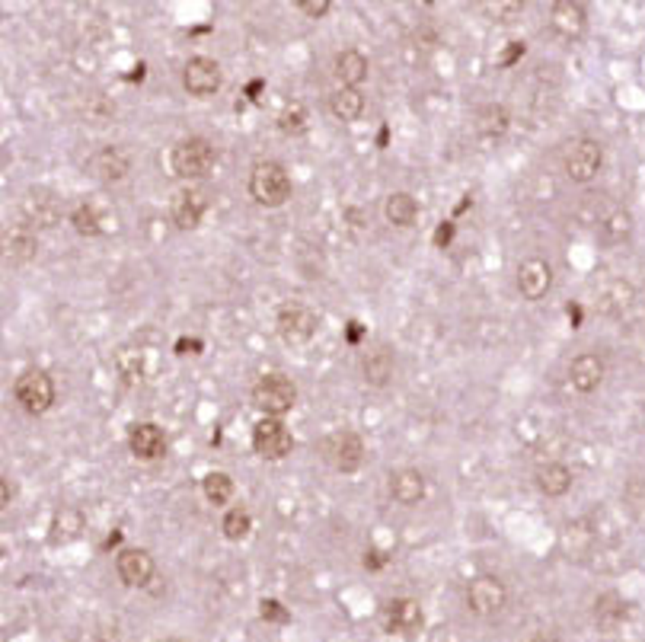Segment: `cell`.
<instances>
[{
    "mask_svg": "<svg viewBox=\"0 0 645 642\" xmlns=\"http://www.w3.org/2000/svg\"><path fill=\"white\" fill-rule=\"evenodd\" d=\"M322 460L339 473H355L365 460V445H361V438L355 431H336V435L322 438Z\"/></svg>",
    "mask_w": 645,
    "mask_h": 642,
    "instance_id": "cell-6",
    "label": "cell"
},
{
    "mask_svg": "<svg viewBox=\"0 0 645 642\" xmlns=\"http://www.w3.org/2000/svg\"><path fill=\"white\" fill-rule=\"evenodd\" d=\"M176 348H179V352H183L186 355V348H192V352H198V348H202V342H195V339H192V342H179V346H176Z\"/></svg>",
    "mask_w": 645,
    "mask_h": 642,
    "instance_id": "cell-44",
    "label": "cell"
},
{
    "mask_svg": "<svg viewBox=\"0 0 645 642\" xmlns=\"http://www.w3.org/2000/svg\"><path fill=\"white\" fill-rule=\"evenodd\" d=\"M253 448L262 460H281L291 454L295 438H291V431L285 429L278 419L266 416L262 422H256V429H253Z\"/></svg>",
    "mask_w": 645,
    "mask_h": 642,
    "instance_id": "cell-7",
    "label": "cell"
},
{
    "mask_svg": "<svg viewBox=\"0 0 645 642\" xmlns=\"http://www.w3.org/2000/svg\"><path fill=\"white\" fill-rule=\"evenodd\" d=\"M597 233H601L604 243L617 247V243H623L632 233V214L626 212V208H611V212L601 218V224H597Z\"/></svg>",
    "mask_w": 645,
    "mask_h": 642,
    "instance_id": "cell-22",
    "label": "cell"
},
{
    "mask_svg": "<svg viewBox=\"0 0 645 642\" xmlns=\"http://www.w3.org/2000/svg\"><path fill=\"white\" fill-rule=\"evenodd\" d=\"M297 402V387L281 375L262 377L253 387V406L259 412H266L268 419H278L285 412H291V406Z\"/></svg>",
    "mask_w": 645,
    "mask_h": 642,
    "instance_id": "cell-2",
    "label": "cell"
},
{
    "mask_svg": "<svg viewBox=\"0 0 645 642\" xmlns=\"http://www.w3.org/2000/svg\"><path fill=\"white\" fill-rule=\"evenodd\" d=\"M70 224L77 227V233H86V237L103 233V218H99L96 205H77L70 214Z\"/></svg>",
    "mask_w": 645,
    "mask_h": 642,
    "instance_id": "cell-31",
    "label": "cell"
},
{
    "mask_svg": "<svg viewBox=\"0 0 645 642\" xmlns=\"http://www.w3.org/2000/svg\"><path fill=\"white\" fill-rule=\"evenodd\" d=\"M4 249H7L10 259L23 262L35 256V233L29 227H14V231L4 233Z\"/></svg>",
    "mask_w": 645,
    "mask_h": 642,
    "instance_id": "cell-28",
    "label": "cell"
},
{
    "mask_svg": "<svg viewBox=\"0 0 645 642\" xmlns=\"http://www.w3.org/2000/svg\"><path fill=\"white\" fill-rule=\"evenodd\" d=\"M384 214L393 227H413L415 218H419V205H415V198L409 195V192H393V195L386 198Z\"/></svg>",
    "mask_w": 645,
    "mask_h": 642,
    "instance_id": "cell-24",
    "label": "cell"
},
{
    "mask_svg": "<svg viewBox=\"0 0 645 642\" xmlns=\"http://www.w3.org/2000/svg\"><path fill=\"white\" fill-rule=\"evenodd\" d=\"M16 495V486L10 483V476H4V505H10V499Z\"/></svg>",
    "mask_w": 645,
    "mask_h": 642,
    "instance_id": "cell-42",
    "label": "cell"
},
{
    "mask_svg": "<svg viewBox=\"0 0 645 642\" xmlns=\"http://www.w3.org/2000/svg\"><path fill=\"white\" fill-rule=\"evenodd\" d=\"M221 530H224L227 540H243L250 530H253V518L246 515L243 509H233L224 515V524H221Z\"/></svg>",
    "mask_w": 645,
    "mask_h": 642,
    "instance_id": "cell-32",
    "label": "cell"
},
{
    "mask_svg": "<svg viewBox=\"0 0 645 642\" xmlns=\"http://www.w3.org/2000/svg\"><path fill=\"white\" fill-rule=\"evenodd\" d=\"M568 381H572V387L578 390V393H591V390L601 387L604 381V358L595 352H585L578 355L576 361H572V367H568Z\"/></svg>",
    "mask_w": 645,
    "mask_h": 642,
    "instance_id": "cell-16",
    "label": "cell"
},
{
    "mask_svg": "<svg viewBox=\"0 0 645 642\" xmlns=\"http://www.w3.org/2000/svg\"><path fill=\"white\" fill-rule=\"evenodd\" d=\"M390 495L400 502V505H419V502L425 499V476H422L419 470H413V466L396 470L390 476Z\"/></svg>",
    "mask_w": 645,
    "mask_h": 642,
    "instance_id": "cell-19",
    "label": "cell"
},
{
    "mask_svg": "<svg viewBox=\"0 0 645 642\" xmlns=\"http://www.w3.org/2000/svg\"><path fill=\"white\" fill-rule=\"evenodd\" d=\"M361 336H365V330H361V323H355V320H351L349 330H345V339H349L351 346H358V342H361Z\"/></svg>",
    "mask_w": 645,
    "mask_h": 642,
    "instance_id": "cell-41",
    "label": "cell"
},
{
    "mask_svg": "<svg viewBox=\"0 0 645 642\" xmlns=\"http://www.w3.org/2000/svg\"><path fill=\"white\" fill-rule=\"evenodd\" d=\"M14 393L23 410L32 412V416H42V412L51 410V402H55V384H51V377L45 375V371L32 367V371L20 375Z\"/></svg>",
    "mask_w": 645,
    "mask_h": 642,
    "instance_id": "cell-5",
    "label": "cell"
},
{
    "mask_svg": "<svg viewBox=\"0 0 645 642\" xmlns=\"http://www.w3.org/2000/svg\"><path fill=\"white\" fill-rule=\"evenodd\" d=\"M154 642H183V639H176V636H167V639H154Z\"/></svg>",
    "mask_w": 645,
    "mask_h": 642,
    "instance_id": "cell-45",
    "label": "cell"
},
{
    "mask_svg": "<svg viewBox=\"0 0 645 642\" xmlns=\"http://www.w3.org/2000/svg\"><path fill=\"white\" fill-rule=\"evenodd\" d=\"M250 195L266 208H278L291 198V179L275 160H259L250 173Z\"/></svg>",
    "mask_w": 645,
    "mask_h": 642,
    "instance_id": "cell-1",
    "label": "cell"
},
{
    "mask_svg": "<svg viewBox=\"0 0 645 642\" xmlns=\"http://www.w3.org/2000/svg\"><path fill=\"white\" fill-rule=\"evenodd\" d=\"M278 128H281L285 134H304V131H307V113H304V106L291 103V106L281 109Z\"/></svg>",
    "mask_w": 645,
    "mask_h": 642,
    "instance_id": "cell-33",
    "label": "cell"
},
{
    "mask_svg": "<svg viewBox=\"0 0 645 642\" xmlns=\"http://www.w3.org/2000/svg\"><path fill=\"white\" fill-rule=\"evenodd\" d=\"M550 23H553L559 36L578 39L585 32V26H588V14H585L578 0H556L553 10H550Z\"/></svg>",
    "mask_w": 645,
    "mask_h": 642,
    "instance_id": "cell-15",
    "label": "cell"
},
{
    "mask_svg": "<svg viewBox=\"0 0 645 642\" xmlns=\"http://www.w3.org/2000/svg\"><path fill=\"white\" fill-rule=\"evenodd\" d=\"M508 109L505 106H483L477 115V128L486 138H502L508 131Z\"/></svg>",
    "mask_w": 645,
    "mask_h": 642,
    "instance_id": "cell-29",
    "label": "cell"
},
{
    "mask_svg": "<svg viewBox=\"0 0 645 642\" xmlns=\"http://www.w3.org/2000/svg\"><path fill=\"white\" fill-rule=\"evenodd\" d=\"M202 489H204V499H208L211 505H227V502L233 499V480L221 470L208 473V476L202 480Z\"/></svg>",
    "mask_w": 645,
    "mask_h": 642,
    "instance_id": "cell-30",
    "label": "cell"
},
{
    "mask_svg": "<svg viewBox=\"0 0 645 642\" xmlns=\"http://www.w3.org/2000/svg\"><path fill=\"white\" fill-rule=\"evenodd\" d=\"M553 285V268H550L547 259H524L518 268V291L527 297V301H541L543 294Z\"/></svg>",
    "mask_w": 645,
    "mask_h": 642,
    "instance_id": "cell-13",
    "label": "cell"
},
{
    "mask_svg": "<svg viewBox=\"0 0 645 642\" xmlns=\"http://www.w3.org/2000/svg\"><path fill=\"white\" fill-rule=\"evenodd\" d=\"M508 601L505 585L495 579V575H477L467 588V607H470L477 617H492L498 614Z\"/></svg>",
    "mask_w": 645,
    "mask_h": 642,
    "instance_id": "cell-8",
    "label": "cell"
},
{
    "mask_svg": "<svg viewBox=\"0 0 645 642\" xmlns=\"http://www.w3.org/2000/svg\"><path fill=\"white\" fill-rule=\"evenodd\" d=\"M204 208H208V198H204L202 189H183L173 202V224L179 231H192L202 221Z\"/></svg>",
    "mask_w": 645,
    "mask_h": 642,
    "instance_id": "cell-17",
    "label": "cell"
},
{
    "mask_svg": "<svg viewBox=\"0 0 645 642\" xmlns=\"http://www.w3.org/2000/svg\"><path fill=\"white\" fill-rule=\"evenodd\" d=\"M483 10L495 23H514L524 14V4H521V0H495V4H483Z\"/></svg>",
    "mask_w": 645,
    "mask_h": 642,
    "instance_id": "cell-34",
    "label": "cell"
},
{
    "mask_svg": "<svg viewBox=\"0 0 645 642\" xmlns=\"http://www.w3.org/2000/svg\"><path fill=\"white\" fill-rule=\"evenodd\" d=\"M316 323H320L316 313L304 303H285L278 311V332L281 339L291 342V346H304V342L313 339Z\"/></svg>",
    "mask_w": 645,
    "mask_h": 642,
    "instance_id": "cell-9",
    "label": "cell"
},
{
    "mask_svg": "<svg viewBox=\"0 0 645 642\" xmlns=\"http://www.w3.org/2000/svg\"><path fill=\"white\" fill-rule=\"evenodd\" d=\"M80 530H84V518H80L77 509H61L55 515V524H51V544H70L77 540Z\"/></svg>",
    "mask_w": 645,
    "mask_h": 642,
    "instance_id": "cell-27",
    "label": "cell"
},
{
    "mask_svg": "<svg viewBox=\"0 0 645 642\" xmlns=\"http://www.w3.org/2000/svg\"><path fill=\"white\" fill-rule=\"evenodd\" d=\"M173 173L179 179H202L214 167V148L204 138H186L173 148Z\"/></svg>",
    "mask_w": 645,
    "mask_h": 642,
    "instance_id": "cell-3",
    "label": "cell"
},
{
    "mask_svg": "<svg viewBox=\"0 0 645 642\" xmlns=\"http://www.w3.org/2000/svg\"><path fill=\"white\" fill-rule=\"evenodd\" d=\"M390 563V556L386 553H380V550H371V553H365V569H371V572H377V569H384V565Z\"/></svg>",
    "mask_w": 645,
    "mask_h": 642,
    "instance_id": "cell-40",
    "label": "cell"
},
{
    "mask_svg": "<svg viewBox=\"0 0 645 642\" xmlns=\"http://www.w3.org/2000/svg\"><path fill=\"white\" fill-rule=\"evenodd\" d=\"M595 620H597V627L601 629H617L620 623L626 620V604H623V598L620 594H613V592H607V594H601V598L595 601Z\"/></svg>",
    "mask_w": 645,
    "mask_h": 642,
    "instance_id": "cell-25",
    "label": "cell"
},
{
    "mask_svg": "<svg viewBox=\"0 0 645 642\" xmlns=\"http://www.w3.org/2000/svg\"><path fill=\"white\" fill-rule=\"evenodd\" d=\"M259 617L262 620H268V623H288V610H285V607L278 604V601H262L259 604Z\"/></svg>",
    "mask_w": 645,
    "mask_h": 642,
    "instance_id": "cell-35",
    "label": "cell"
},
{
    "mask_svg": "<svg viewBox=\"0 0 645 642\" xmlns=\"http://www.w3.org/2000/svg\"><path fill=\"white\" fill-rule=\"evenodd\" d=\"M115 569H119V579L125 582L128 588H144L157 572L154 556H150L148 550H138V547L122 550L119 559H115Z\"/></svg>",
    "mask_w": 645,
    "mask_h": 642,
    "instance_id": "cell-12",
    "label": "cell"
},
{
    "mask_svg": "<svg viewBox=\"0 0 645 642\" xmlns=\"http://www.w3.org/2000/svg\"><path fill=\"white\" fill-rule=\"evenodd\" d=\"M332 74H336L342 86H351V90H358V84H365V77H368V58L361 55L358 49L339 51L336 64H332Z\"/></svg>",
    "mask_w": 645,
    "mask_h": 642,
    "instance_id": "cell-20",
    "label": "cell"
},
{
    "mask_svg": "<svg viewBox=\"0 0 645 642\" xmlns=\"http://www.w3.org/2000/svg\"><path fill=\"white\" fill-rule=\"evenodd\" d=\"M183 84L192 96L204 99V96H214L221 90V68L218 61H211V58H192L186 64L183 71Z\"/></svg>",
    "mask_w": 645,
    "mask_h": 642,
    "instance_id": "cell-11",
    "label": "cell"
},
{
    "mask_svg": "<svg viewBox=\"0 0 645 642\" xmlns=\"http://www.w3.org/2000/svg\"><path fill=\"white\" fill-rule=\"evenodd\" d=\"M262 86H266V84H262V80H253V84L246 86V96H250V99H259Z\"/></svg>",
    "mask_w": 645,
    "mask_h": 642,
    "instance_id": "cell-43",
    "label": "cell"
},
{
    "mask_svg": "<svg viewBox=\"0 0 645 642\" xmlns=\"http://www.w3.org/2000/svg\"><path fill=\"white\" fill-rule=\"evenodd\" d=\"M450 240H454V224H450V221H444V224H438V231H435V247L444 249Z\"/></svg>",
    "mask_w": 645,
    "mask_h": 642,
    "instance_id": "cell-38",
    "label": "cell"
},
{
    "mask_svg": "<svg viewBox=\"0 0 645 642\" xmlns=\"http://www.w3.org/2000/svg\"><path fill=\"white\" fill-rule=\"evenodd\" d=\"M128 448H132V454L138 460H157L163 454V448H167V438H163V431L154 422H141L128 435Z\"/></svg>",
    "mask_w": 645,
    "mask_h": 642,
    "instance_id": "cell-18",
    "label": "cell"
},
{
    "mask_svg": "<svg viewBox=\"0 0 645 642\" xmlns=\"http://www.w3.org/2000/svg\"><path fill=\"white\" fill-rule=\"evenodd\" d=\"M297 10H301L304 16H310V20H320V16H326L330 14V0H297L295 4Z\"/></svg>",
    "mask_w": 645,
    "mask_h": 642,
    "instance_id": "cell-36",
    "label": "cell"
},
{
    "mask_svg": "<svg viewBox=\"0 0 645 642\" xmlns=\"http://www.w3.org/2000/svg\"><path fill=\"white\" fill-rule=\"evenodd\" d=\"M518 58H524V42H508V49H505V55L498 58V64H514Z\"/></svg>",
    "mask_w": 645,
    "mask_h": 642,
    "instance_id": "cell-39",
    "label": "cell"
},
{
    "mask_svg": "<svg viewBox=\"0 0 645 642\" xmlns=\"http://www.w3.org/2000/svg\"><path fill=\"white\" fill-rule=\"evenodd\" d=\"M128 170H132V160L119 148H99L90 157V173L99 183H122L128 176Z\"/></svg>",
    "mask_w": 645,
    "mask_h": 642,
    "instance_id": "cell-14",
    "label": "cell"
},
{
    "mask_svg": "<svg viewBox=\"0 0 645 642\" xmlns=\"http://www.w3.org/2000/svg\"><path fill=\"white\" fill-rule=\"evenodd\" d=\"M604 167V148L591 138H578V141L568 144L566 160H562V170L572 183H591V179L601 173Z\"/></svg>",
    "mask_w": 645,
    "mask_h": 642,
    "instance_id": "cell-4",
    "label": "cell"
},
{
    "mask_svg": "<svg viewBox=\"0 0 645 642\" xmlns=\"http://www.w3.org/2000/svg\"><path fill=\"white\" fill-rule=\"evenodd\" d=\"M537 489L550 499L556 495H566L572 489V470L566 464H547L537 470Z\"/></svg>",
    "mask_w": 645,
    "mask_h": 642,
    "instance_id": "cell-23",
    "label": "cell"
},
{
    "mask_svg": "<svg viewBox=\"0 0 645 642\" xmlns=\"http://www.w3.org/2000/svg\"><path fill=\"white\" fill-rule=\"evenodd\" d=\"M361 375L371 387H386L393 377V352L386 346H377L361 358Z\"/></svg>",
    "mask_w": 645,
    "mask_h": 642,
    "instance_id": "cell-21",
    "label": "cell"
},
{
    "mask_svg": "<svg viewBox=\"0 0 645 642\" xmlns=\"http://www.w3.org/2000/svg\"><path fill=\"white\" fill-rule=\"evenodd\" d=\"M422 607L413 598H396L384 607V627L393 636H415L422 629Z\"/></svg>",
    "mask_w": 645,
    "mask_h": 642,
    "instance_id": "cell-10",
    "label": "cell"
},
{
    "mask_svg": "<svg viewBox=\"0 0 645 642\" xmlns=\"http://www.w3.org/2000/svg\"><path fill=\"white\" fill-rule=\"evenodd\" d=\"M330 109H332V115H336V119L358 122V119H361V113H365V96H361V90L342 86V90H336L330 96Z\"/></svg>",
    "mask_w": 645,
    "mask_h": 642,
    "instance_id": "cell-26",
    "label": "cell"
},
{
    "mask_svg": "<svg viewBox=\"0 0 645 642\" xmlns=\"http://www.w3.org/2000/svg\"><path fill=\"white\" fill-rule=\"evenodd\" d=\"M119 367L128 381H138L141 377V355L138 352H122L119 355Z\"/></svg>",
    "mask_w": 645,
    "mask_h": 642,
    "instance_id": "cell-37",
    "label": "cell"
}]
</instances>
